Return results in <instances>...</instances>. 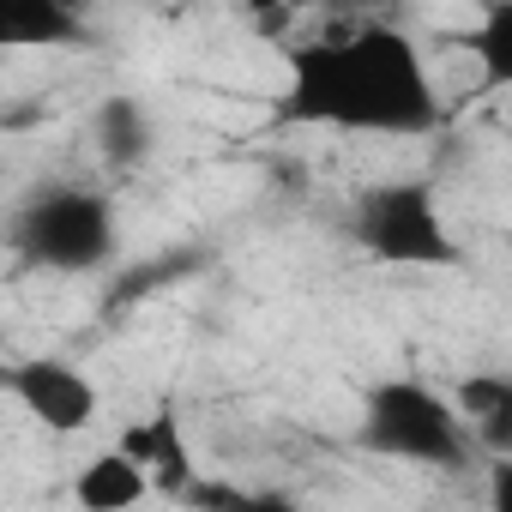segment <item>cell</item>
<instances>
[{"label": "cell", "instance_id": "cell-1", "mask_svg": "<svg viewBox=\"0 0 512 512\" xmlns=\"http://www.w3.org/2000/svg\"><path fill=\"white\" fill-rule=\"evenodd\" d=\"M284 121L374 133V139H422L446 121L428 55L404 25L368 19L332 37H308L284 49Z\"/></svg>", "mask_w": 512, "mask_h": 512}, {"label": "cell", "instance_id": "cell-2", "mask_svg": "<svg viewBox=\"0 0 512 512\" xmlns=\"http://www.w3.org/2000/svg\"><path fill=\"white\" fill-rule=\"evenodd\" d=\"M13 253L37 272H61V278H85L103 272L121 253V217L115 199L91 181H55L37 187L19 211H13Z\"/></svg>", "mask_w": 512, "mask_h": 512}, {"label": "cell", "instance_id": "cell-3", "mask_svg": "<svg viewBox=\"0 0 512 512\" xmlns=\"http://www.w3.org/2000/svg\"><path fill=\"white\" fill-rule=\"evenodd\" d=\"M356 440L380 458L422 464V470H470L476 464V440H470L458 404L446 392H434L428 380H410V374L374 380L362 392Z\"/></svg>", "mask_w": 512, "mask_h": 512}, {"label": "cell", "instance_id": "cell-4", "mask_svg": "<svg viewBox=\"0 0 512 512\" xmlns=\"http://www.w3.org/2000/svg\"><path fill=\"white\" fill-rule=\"evenodd\" d=\"M350 241L374 266L398 272H452L464 266V247L434 199L428 181H374L350 205Z\"/></svg>", "mask_w": 512, "mask_h": 512}, {"label": "cell", "instance_id": "cell-5", "mask_svg": "<svg viewBox=\"0 0 512 512\" xmlns=\"http://www.w3.org/2000/svg\"><path fill=\"white\" fill-rule=\"evenodd\" d=\"M7 392L19 398V410L49 428V434H85L97 416H103V392L97 380L67 362V356H25L7 368Z\"/></svg>", "mask_w": 512, "mask_h": 512}, {"label": "cell", "instance_id": "cell-6", "mask_svg": "<svg viewBox=\"0 0 512 512\" xmlns=\"http://www.w3.org/2000/svg\"><path fill=\"white\" fill-rule=\"evenodd\" d=\"M115 446H121L133 464H145V476H151V488H157V494H193V488H199L193 446H187L181 416H175L169 404H163V410H151V416H139V422H127Z\"/></svg>", "mask_w": 512, "mask_h": 512}, {"label": "cell", "instance_id": "cell-7", "mask_svg": "<svg viewBox=\"0 0 512 512\" xmlns=\"http://www.w3.org/2000/svg\"><path fill=\"white\" fill-rule=\"evenodd\" d=\"M452 404H458L476 452H488V464L512 458V374H494V368L464 374L458 392H452Z\"/></svg>", "mask_w": 512, "mask_h": 512}, {"label": "cell", "instance_id": "cell-8", "mask_svg": "<svg viewBox=\"0 0 512 512\" xmlns=\"http://www.w3.org/2000/svg\"><path fill=\"white\" fill-rule=\"evenodd\" d=\"M145 494H157V488H151L145 464H133L121 446H109L73 470V506L79 512H133Z\"/></svg>", "mask_w": 512, "mask_h": 512}, {"label": "cell", "instance_id": "cell-9", "mask_svg": "<svg viewBox=\"0 0 512 512\" xmlns=\"http://www.w3.org/2000/svg\"><path fill=\"white\" fill-rule=\"evenodd\" d=\"M91 145H97V157H103L109 169H133V163L151 157L157 121H151V109H145L139 97H103V103L91 109Z\"/></svg>", "mask_w": 512, "mask_h": 512}, {"label": "cell", "instance_id": "cell-10", "mask_svg": "<svg viewBox=\"0 0 512 512\" xmlns=\"http://www.w3.org/2000/svg\"><path fill=\"white\" fill-rule=\"evenodd\" d=\"M464 49H470L476 79H482L488 91H512V0H494V7L476 13Z\"/></svg>", "mask_w": 512, "mask_h": 512}, {"label": "cell", "instance_id": "cell-11", "mask_svg": "<svg viewBox=\"0 0 512 512\" xmlns=\"http://www.w3.org/2000/svg\"><path fill=\"white\" fill-rule=\"evenodd\" d=\"M85 37V19L67 13V7H49L37 19H13V25H0V43H19V49H67Z\"/></svg>", "mask_w": 512, "mask_h": 512}, {"label": "cell", "instance_id": "cell-12", "mask_svg": "<svg viewBox=\"0 0 512 512\" xmlns=\"http://www.w3.org/2000/svg\"><path fill=\"white\" fill-rule=\"evenodd\" d=\"M217 506L223 512H308L296 494H284V488H247V494H217Z\"/></svg>", "mask_w": 512, "mask_h": 512}, {"label": "cell", "instance_id": "cell-13", "mask_svg": "<svg viewBox=\"0 0 512 512\" xmlns=\"http://www.w3.org/2000/svg\"><path fill=\"white\" fill-rule=\"evenodd\" d=\"M482 512H512V458H494L482 476Z\"/></svg>", "mask_w": 512, "mask_h": 512}]
</instances>
